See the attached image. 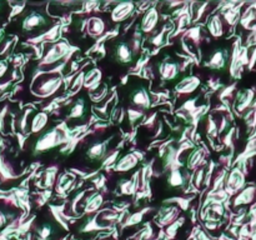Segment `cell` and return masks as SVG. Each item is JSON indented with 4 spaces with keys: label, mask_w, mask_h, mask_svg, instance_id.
<instances>
[{
    "label": "cell",
    "mask_w": 256,
    "mask_h": 240,
    "mask_svg": "<svg viewBox=\"0 0 256 240\" xmlns=\"http://www.w3.org/2000/svg\"><path fill=\"white\" fill-rule=\"evenodd\" d=\"M158 72L162 82H172L180 74V62L162 60L158 64Z\"/></svg>",
    "instance_id": "44dd1931"
},
{
    "label": "cell",
    "mask_w": 256,
    "mask_h": 240,
    "mask_svg": "<svg viewBox=\"0 0 256 240\" xmlns=\"http://www.w3.org/2000/svg\"><path fill=\"white\" fill-rule=\"evenodd\" d=\"M144 159V155L140 154L139 152H126L122 156H120L116 160L114 165H112V170L118 174H125V172H130L132 170H134L135 168L139 165V162Z\"/></svg>",
    "instance_id": "ba28073f"
},
{
    "label": "cell",
    "mask_w": 256,
    "mask_h": 240,
    "mask_svg": "<svg viewBox=\"0 0 256 240\" xmlns=\"http://www.w3.org/2000/svg\"><path fill=\"white\" fill-rule=\"evenodd\" d=\"M9 72V62H8V59H0V82L2 79H4L6 76V74Z\"/></svg>",
    "instance_id": "816d5d0a"
},
{
    "label": "cell",
    "mask_w": 256,
    "mask_h": 240,
    "mask_svg": "<svg viewBox=\"0 0 256 240\" xmlns=\"http://www.w3.org/2000/svg\"><path fill=\"white\" fill-rule=\"evenodd\" d=\"M88 114V104L86 99L82 96L78 98L70 106L69 112L66 114L68 122H82L86 118Z\"/></svg>",
    "instance_id": "cb8c5ba5"
},
{
    "label": "cell",
    "mask_w": 256,
    "mask_h": 240,
    "mask_svg": "<svg viewBox=\"0 0 256 240\" xmlns=\"http://www.w3.org/2000/svg\"><path fill=\"white\" fill-rule=\"evenodd\" d=\"M34 112L35 110L32 109V108H26V109H24L22 112H20L19 115L14 119L15 129L19 132H22V134L26 135L30 128V120H32L30 116H32V114H34Z\"/></svg>",
    "instance_id": "f546056e"
},
{
    "label": "cell",
    "mask_w": 256,
    "mask_h": 240,
    "mask_svg": "<svg viewBox=\"0 0 256 240\" xmlns=\"http://www.w3.org/2000/svg\"><path fill=\"white\" fill-rule=\"evenodd\" d=\"M245 188V174L239 166L232 168L225 176L224 190L228 195H236Z\"/></svg>",
    "instance_id": "52a82bcc"
},
{
    "label": "cell",
    "mask_w": 256,
    "mask_h": 240,
    "mask_svg": "<svg viewBox=\"0 0 256 240\" xmlns=\"http://www.w3.org/2000/svg\"><path fill=\"white\" fill-rule=\"evenodd\" d=\"M76 186V175L72 172H59L55 182V194L60 198H66Z\"/></svg>",
    "instance_id": "30bf717a"
},
{
    "label": "cell",
    "mask_w": 256,
    "mask_h": 240,
    "mask_svg": "<svg viewBox=\"0 0 256 240\" xmlns=\"http://www.w3.org/2000/svg\"><path fill=\"white\" fill-rule=\"evenodd\" d=\"M108 94H109V88L104 86L102 90H98V94H90V99L94 102H102V100L106 99Z\"/></svg>",
    "instance_id": "c3c4849f"
},
{
    "label": "cell",
    "mask_w": 256,
    "mask_h": 240,
    "mask_svg": "<svg viewBox=\"0 0 256 240\" xmlns=\"http://www.w3.org/2000/svg\"><path fill=\"white\" fill-rule=\"evenodd\" d=\"M255 98L254 89H242L236 92L232 100V106L236 114L242 115L252 106Z\"/></svg>",
    "instance_id": "9a60e30c"
},
{
    "label": "cell",
    "mask_w": 256,
    "mask_h": 240,
    "mask_svg": "<svg viewBox=\"0 0 256 240\" xmlns=\"http://www.w3.org/2000/svg\"><path fill=\"white\" fill-rule=\"evenodd\" d=\"M206 29L208 32L212 35L215 39H219V38H222L225 34V22L222 20V14H214L208 19L206 22Z\"/></svg>",
    "instance_id": "4316f807"
},
{
    "label": "cell",
    "mask_w": 256,
    "mask_h": 240,
    "mask_svg": "<svg viewBox=\"0 0 256 240\" xmlns=\"http://www.w3.org/2000/svg\"><path fill=\"white\" fill-rule=\"evenodd\" d=\"M48 124H49V114L46 112H34L32 120H30V128L29 132L32 134H38L44 132L46 129Z\"/></svg>",
    "instance_id": "83f0119b"
},
{
    "label": "cell",
    "mask_w": 256,
    "mask_h": 240,
    "mask_svg": "<svg viewBox=\"0 0 256 240\" xmlns=\"http://www.w3.org/2000/svg\"><path fill=\"white\" fill-rule=\"evenodd\" d=\"M182 214V209L176 204H162L158 210V214L155 216V222L160 228L169 226L170 224L178 220Z\"/></svg>",
    "instance_id": "8fae6325"
},
{
    "label": "cell",
    "mask_w": 256,
    "mask_h": 240,
    "mask_svg": "<svg viewBox=\"0 0 256 240\" xmlns=\"http://www.w3.org/2000/svg\"><path fill=\"white\" fill-rule=\"evenodd\" d=\"M156 112H154V114L149 115V116L145 119V122H142V126L148 128L149 130H154L155 128V124H156Z\"/></svg>",
    "instance_id": "f907efd6"
},
{
    "label": "cell",
    "mask_w": 256,
    "mask_h": 240,
    "mask_svg": "<svg viewBox=\"0 0 256 240\" xmlns=\"http://www.w3.org/2000/svg\"><path fill=\"white\" fill-rule=\"evenodd\" d=\"M160 22V12L156 6H150L145 10L140 20L139 29L145 35H154Z\"/></svg>",
    "instance_id": "7c38bea8"
},
{
    "label": "cell",
    "mask_w": 256,
    "mask_h": 240,
    "mask_svg": "<svg viewBox=\"0 0 256 240\" xmlns=\"http://www.w3.org/2000/svg\"><path fill=\"white\" fill-rule=\"evenodd\" d=\"M256 196V188L255 186H248L244 188L242 192H239L235 196L234 202H232V206H245V205L252 204L255 200Z\"/></svg>",
    "instance_id": "4dcf8cb0"
},
{
    "label": "cell",
    "mask_w": 256,
    "mask_h": 240,
    "mask_svg": "<svg viewBox=\"0 0 256 240\" xmlns=\"http://www.w3.org/2000/svg\"><path fill=\"white\" fill-rule=\"evenodd\" d=\"M126 112H128V120H129L130 126L132 128H134L135 122H136L138 120L142 119V118L145 115V112H142V110L136 109V108H132V106L128 108Z\"/></svg>",
    "instance_id": "ee69618b"
},
{
    "label": "cell",
    "mask_w": 256,
    "mask_h": 240,
    "mask_svg": "<svg viewBox=\"0 0 256 240\" xmlns=\"http://www.w3.org/2000/svg\"><path fill=\"white\" fill-rule=\"evenodd\" d=\"M5 38H6V32H5L4 28L0 26V46H2V45L4 44Z\"/></svg>",
    "instance_id": "db71d44e"
},
{
    "label": "cell",
    "mask_w": 256,
    "mask_h": 240,
    "mask_svg": "<svg viewBox=\"0 0 256 240\" xmlns=\"http://www.w3.org/2000/svg\"><path fill=\"white\" fill-rule=\"evenodd\" d=\"M60 166L58 164L49 165L46 169L42 172V182H44V188H46L48 190H52L54 188L55 182H56V178L59 175Z\"/></svg>",
    "instance_id": "d6a6232c"
},
{
    "label": "cell",
    "mask_w": 256,
    "mask_h": 240,
    "mask_svg": "<svg viewBox=\"0 0 256 240\" xmlns=\"http://www.w3.org/2000/svg\"><path fill=\"white\" fill-rule=\"evenodd\" d=\"M130 98V104L136 109L142 110H149L152 108V96H150L149 92L144 85L139 84L132 90L129 95Z\"/></svg>",
    "instance_id": "5bb4252c"
},
{
    "label": "cell",
    "mask_w": 256,
    "mask_h": 240,
    "mask_svg": "<svg viewBox=\"0 0 256 240\" xmlns=\"http://www.w3.org/2000/svg\"><path fill=\"white\" fill-rule=\"evenodd\" d=\"M182 42H192L195 48L199 49L200 44L202 42V28L194 26L189 30H185L184 34L182 35Z\"/></svg>",
    "instance_id": "e575fe53"
},
{
    "label": "cell",
    "mask_w": 256,
    "mask_h": 240,
    "mask_svg": "<svg viewBox=\"0 0 256 240\" xmlns=\"http://www.w3.org/2000/svg\"><path fill=\"white\" fill-rule=\"evenodd\" d=\"M206 135L210 139V142H212L214 139H216L219 136V132H218V124L216 120L214 119L212 114L208 115L206 119Z\"/></svg>",
    "instance_id": "7bdbcfd3"
},
{
    "label": "cell",
    "mask_w": 256,
    "mask_h": 240,
    "mask_svg": "<svg viewBox=\"0 0 256 240\" xmlns=\"http://www.w3.org/2000/svg\"><path fill=\"white\" fill-rule=\"evenodd\" d=\"M60 240H68V236H65V238H62V239H60Z\"/></svg>",
    "instance_id": "9f6ffc18"
},
{
    "label": "cell",
    "mask_w": 256,
    "mask_h": 240,
    "mask_svg": "<svg viewBox=\"0 0 256 240\" xmlns=\"http://www.w3.org/2000/svg\"><path fill=\"white\" fill-rule=\"evenodd\" d=\"M240 26L245 30V32H250L252 35L256 32V5L246 8L242 12V16L239 18Z\"/></svg>",
    "instance_id": "484cf974"
},
{
    "label": "cell",
    "mask_w": 256,
    "mask_h": 240,
    "mask_svg": "<svg viewBox=\"0 0 256 240\" xmlns=\"http://www.w3.org/2000/svg\"><path fill=\"white\" fill-rule=\"evenodd\" d=\"M69 140V129L66 128V124L62 122L59 125H55L38 135L32 149V156H39L45 152H52V149L62 148Z\"/></svg>",
    "instance_id": "7a4b0ae2"
},
{
    "label": "cell",
    "mask_w": 256,
    "mask_h": 240,
    "mask_svg": "<svg viewBox=\"0 0 256 240\" xmlns=\"http://www.w3.org/2000/svg\"><path fill=\"white\" fill-rule=\"evenodd\" d=\"M152 210H155V208L146 206V208H144V209L136 210V212H132V214L128 215V216L125 218L124 222H122V229H124V228H132V226H135V225L142 224V220H144V218H145V215L149 214V212H152Z\"/></svg>",
    "instance_id": "1f68e13d"
},
{
    "label": "cell",
    "mask_w": 256,
    "mask_h": 240,
    "mask_svg": "<svg viewBox=\"0 0 256 240\" xmlns=\"http://www.w3.org/2000/svg\"><path fill=\"white\" fill-rule=\"evenodd\" d=\"M206 149L204 146H195L185 159V168L189 172H195L206 164Z\"/></svg>",
    "instance_id": "ffe728a7"
},
{
    "label": "cell",
    "mask_w": 256,
    "mask_h": 240,
    "mask_svg": "<svg viewBox=\"0 0 256 240\" xmlns=\"http://www.w3.org/2000/svg\"><path fill=\"white\" fill-rule=\"evenodd\" d=\"M112 59L122 66H129L135 62V55L128 42H116L112 45Z\"/></svg>",
    "instance_id": "4fadbf2b"
},
{
    "label": "cell",
    "mask_w": 256,
    "mask_h": 240,
    "mask_svg": "<svg viewBox=\"0 0 256 240\" xmlns=\"http://www.w3.org/2000/svg\"><path fill=\"white\" fill-rule=\"evenodd\" d=\"M129 45L132 48V52H134L135 58L140 54V50H142V32H140L139 25H136L134 29V32L132 35V39L129 40Z\"/></svg>",
    "instance_id": "ab89813d"
},
{
    "label": "cell",
    "mask_w": 256,
    "mask_h": 240,
    "mask_svg": "<svg viewBox=\"0 0 256 240\" xmlns=\"http://www.w3.org/2000/svg\"><path fill=\"white\" fill-rule=\"evenodd\" d=\"M230 52L226 48H216L210 52L204 65L212 72H224L230 65Z\"/></svg>",
    "instance_id": "8992f818"
},
{
    "label": "cell",
    "mask_w": 256,
    "mask_h": 240,
    "mask_svg": "<svg viewBox=\"0 0 256 240\" xmlns=\"http://www.w3.org/2000/svg\"><path fill=\"white\" fill-rule=\"evenodd\" d=\"M102 80V69L99 68H92V69L88 70L84 74V86L90 94L96 92L99 90L100 84Z\"/></svg>",
    "instance_id": "d4e9b609"
},
{
    "label": "cell",
    "mask_w": 256,
    "mask_h": 240,
    "mask_svg": "<svg viewBox=\"0 0 256 240\" xmlns=\"http://www.w3.org/2000/svg\"><path fill=\"white\" fill-rule=\"evenodd\" d=\"M10 115V105L9 102H2L0 105V134L6 135V130L9 128V125L14 126V119L12 116V120H9Z\"/></svg>",
    "instance_id": "836d02e7"
},
{
    "label": "cell",
    "mask_w": 256,
    "mask_h": 240,
    "mask_svg": "<svg viewBox=\"0 0 256 240\" xmlns=\"http://www.w3.org/2000/svg\"><path fill=\"white\" fill-rule=\"evenodd\" d=\"M114 99H115V92L112 95V96L109 98V99H105L104 104H102V106L95 108V112H96L98 114L102 115V118L109 116L110 112H112V108H114V105H115L114 104V102H115Z\"/></svg>",
    "instance_id": "b9f144b4"
},
{
    "label": "cell",
    "mask_w": 256,
    "mask_h": 240,
    "mask_svg": "<svg viewBox=\"0 0 256 240\" xmlns=\"http://www.w3.org/2000/svg\"><path fill=\"white\" fill-rule=\"evenodd\" d=\"M72 50L75 49L72 48V45L65 39H60L59 42H54V44H49L46 49L44 50L42 56L38 62L36 72H48V70H50V68L55 66L60 62H62L70 54Z\"/></svg>",
    "instance_id": "277c9868"
},
{
    "label": "cell",
    "mask_w": 256,
    "mask_h": 240,
    "mask_svg": "<svg viewBox=\"0 0 256 240\" xmlns=\"http://www.w3.org/2000/svg\"><path fill=\"white\" fill-rule=\"evenodd\" d=\"M202 85V79L196 75H188L182 78L180 82H178L174 86V94L176 99L189 96L194 94Z\"/></svg>",
    "instance_id": "9c48e42d"
},
{
    "label": "cell",
    "mask_w": 256,
    "mask_h": 240,
    "mask_svg": "<svg viewBox=\"0 0 256 240\" xmlns=\"http://www.w3.org/2000/svg\"><path fill=\"white\" fill-rule=\"evenodd\" d=\"M112 135L109 138V139L102 140V142H94L88 146L86 152H85V155H86L88 159L90 162H102L104 159L106 158L108 152H109V144L110 140L112 139Z\"/></svg>",
    "instance_id": "2e32d148"
},
{
    "label": "cell",
    "mask_w": 256,
    "mask_h": 240,
    "mask_svg": "<svg viewBox=\"0 0 256 240\" xmlns=\"http://www.w3.org/2000/svg\"><path fill=\"white\" fill-rule=\"evenodd\" d=\"M64 86V78L62 72H36L30 84V92L38 99H49L55 96Z\"/></svg>",
    "instance_id": "3957f363"
},
{
    "label": "cell",
    "mask_w": 256,
    "mask_h": 240,
    "mask_svg": "<svg viewBox=\"0 0 256 240\" xmlns=\"http://www.w3.org/2000/svg\"><path fill=\"white\" fill-rule=\"evenodd\" d=\"M185 222V218L184 216H180L178 218V220H175L172 224H170L169 226H166V230H165V232H166L168 236L170 238V239H174L175 236H176L178 234V230L182 228V225Z\"/></svg>",
    "instance_id": "f6af8a7d"
},
{
    "label": "cell",
    "mask_w": 256,
    "mask_h": 240,
    "mask_svg": "<svg viewBox=\"0 0 256 240\" xmlns=\"http://www.w3.org/2000/svg\"><path fill=\"white\" fill-rule=\"evenodd\" d=\"M118 188H119L122 195L135 196L136 195V186H135L134 175H132V179H120L118 182Z\"/></svg>",
    "instance_id": "8d00e7d4"
},
{
    "label": "cell",
    "mask_w": 256,
    "mask_h": 240,
    "mask_svg": "<svg viewBox=\"0 0 256 240\" xmlns=\"http://www.w3.org/2000/svg\"><path fill=\"white\" fill-rule=\"evenodd\" d=\"M84 29L86 30V34L90 38H99L102 35L105 34L106 32V22L99 15H94V16H90L85 20V26Z\"/></svg>",
    "instance_id": "7402d4cb"
},
{
    "label": "cell",
    "mask_w": 256,
    "mask_h": 240,
    "mask_svg": "<svg viewBox=\"0 0 256 240\" xmlns=\"http://www.w3.org/2000/svg\"><path fill=\"white\" fill-rule=\"evenodd\" d=\"M165 32H166V25L162 26V29L160 30L159 32H155L152 38H150V44L154 45L155 48H159L162 46V44L165 42Z\"/></svg>",
    "instance_id": "7dc6e473"
},
{
    "label": "cell",
    "mask_w": 256,
    "mask_h": 240,
    "mask_svg": "<svg viewBox=\"0 0 256 240\" xmlns=\"http://www.w3.org/2000/svg\"><path fill=\"white\" fill-rule=\"evenodd\" d=\"M188 179H189V175L186 172H182V169H174L170 170L168 174L166 182L172 189H185Z\"/></svg>",
    "instance_id": "f1b7e54d"
},
{
    "label": "cell",
    "mask_w": 256,
    "mask_h": 240,
    "mask_svg": "<svg viewBox=\"0 0 256 240\" xmlns=\"http://www.w3.org/2000/svg\"><path fill=\"white\" fill-rule=\"evenodd\" d=\"M98 8H99V2H85V4H84V9H82V10H84V12H88V14H89V12H95Z\"/></svg>",
    "instance_id": "f5cc1de1"
},
{
    "label": "cell",
    "mask_w": 256,
    "mask_h": 240,
    "mask_svg": "<svg viewBox=\"0 0 256 240\" xmlns=\"http://www.w3.org/2000/svg\"><path fill=\"white\" fill-rule=\"evenodd\" d=\"M60 34H62V25H60L59 22H56L54 26L50 28L48 32H44V34L39 35V36L28 39V42H32V44L34 45L54 44V42H59L60 40Z\"/></svg>",
    "instance_id": "603a6c76"
},
{
    "label": "cell",
    "mask_w": 256,
    "mask_h": 240,
    "mask_svg": "<svg viewBox=\"0 0 256 240\" xmlns=\"http://www.w3.org/2000/svg\"><path fill=\"white\" fill-rule=\"evenodd\" d=\"M92 190H95L94 188H92V189H82L74 195V198H72V200H70V204H69L70 212H72V214L74 215L79 214V208L82 206V200L85 199V196L88 195V192H92Z\"/></svg>",
    "instance_id": "74e56055"
},
{
    "label": "cell",
    "mask_w": 256,
    "mask_h": 240,
    "mask_svg": "<svg viewBox=\"0 0 256 240\" xmlns=\"http://www.w3.org/2000/svg\"><path fill=\"white\" fill-rule=\"evenodd\" d=\"M209 9V4L208 2H194L190 8V12H192V22H198L204 18V15L208 12Z\"/></svg>",
    "instance_id": "f35d334b"
},
{
    "label": "cell",
    "mask_w": 256,
    "mask_h": 240,
    "mask_svg": "<svg viewBox=\"0 0 256 240\" xmlns=\"http://www.w3.org/2000/svg\"><path fill=\"white\" fill-rule=\"evenodd\" d=\"M55 24V18L52 16L48 10L32 9L22 12L18 20V29L20 34L28 35V39H30L44 34Z\"/></svg>",
    "instance_id": "6da1fadb"
},
{
    "label": "cell",
    "mask_w": 256,
    "mask_h": 240,
    "mask_svg": "<svg viewBox=\"0 0 256 240\" xmlns=\"http://www.w3.org/2000/svg\"><path fill=\"white\" fill-rule=\"evenodd\" d=\"M84 66L82 68V69L78 72L76 76L74 78V80H72V84H70L69 86V92H70V95H75L76 92H80V89H82V86H84Z\"/></svg>",
    "instance_id": "60d3db41"
},
{
    "label": "cell",
    "mask_w": 256,
    "mask_h": 240,
    "mask_svg": "<svg viewBox=\"0 0 256 240\" xmlns=\"http://www.w3.org/2000/svg\"><path fill=\"white\" fill-rule=\"evenodd\" d=\"M10 12L12 10H10L9 4L5 2H0V22H4L10 16Z\"/></svg>",
    "instance_id": "681fc988"
},
{
    "label": "cell",
    "mask_w": 256,
    "mask_h": 240,
    "mask_svg": "<svg viewBox=\"0 0 256 240\" xmlns=\"http://www.w3.org/2000/svg\"><path fill=\"white\" fill-rule=\"evenodd\" d=\"M135 4L132 2H119L112 8L110 18L114 22H126L134 15Z\"/></svg>",
    "instance_id": "ac0fdd59"
},
{
    "label": "cell",
    "mask_w": 256,
    "mask_h": 240,
    "mask_svg": "<svg viewBox=\"0 0 256 240\" xmlns=\"http://www.w3.org/2000/svg\"><path fill=\"white\" fill-rule=\"evenodd\" d=\"M55 234H56V228H55V225L50 222H42L40 226L36 228L38 240H52Z\"/></svg>",
    "instance_id": "d590c367"
},
{
    "label": "cell",
    "mask_w": 256,
    "mask_h": 240,
    "mask_svg": "<svg viewBox=\"0 0 256 240\" xmlns=\"http://www.w3.org/2000/svg\"><path fill=\"white\" fill-rule=\"evenodd\" d=\"M22 175L24 172H18L14 162L5 154V146L2 145V140H0V185L16 182Z\"/></svg>",
    "instance_id": "5b68a950"
},
{
    "label": "cell",
    "mask_w": 256,
    "mask_h": 240,
    "mask_svg": "<svg viewBox=\"0 0 256 240\" xmlns=\"http://www.w3.org/2000/svg\"><path fill=\"white\" fill-rule=\"evenodd\" d=\"M205 166L199 168L198 170L194 172V176H192V182H194V186L196 190H200L204 185L205 182Z\"/></svg>",
    "instance_id": "bcb514c9"
},
{
    "label": "cell",
    "mask_w": 256,
    "mask_h": 240,
    "mask_svg": "<svg viewBox=\"0 0 256 240\" xmlns=\"http://www.w3.org/2000/svg\"><path fill=\"white\" fill-rule=\"evenodd\" d=\"M172 16L176 20V32L172 34V36L184 34L185 29H188V26H190V24L192 22L190 6L188 4H185L182 6L178 8V9H174L172 10Z\"/></svg>",
    "instance_id": "d6986e66"
},
{
    "label": "cell",
    "mask_w": 256,
    "mask_h": 240,
    "mask_svg": "<svg viewBox=\"0 0 256 240\" xmlns=\"http://www.w3.org/2000/svg\"><path fill=\"white\" fill-rule=\"evenodd\" d=\"M105 202V196L102 192H90L82 200V210L84 215H94L99 212Z\"/></svg>",
    "instance_id": "e0dca14e"
},
{
    "label": "cell",
    "mask_w": 256,
    "mask_h": 240,
    "mask_svg": "<svg viewBox=\"0 0 256 240\" xmlns=\"http://www.w3.org/2000/svg\"><path fill=\"white\" fill-rule=\"evenodd\" d=\"M5 222H6V216L2 212H0V229H2Z\"/></svg>",
    "instance_id": "11a10c76"
}]
</instances>
